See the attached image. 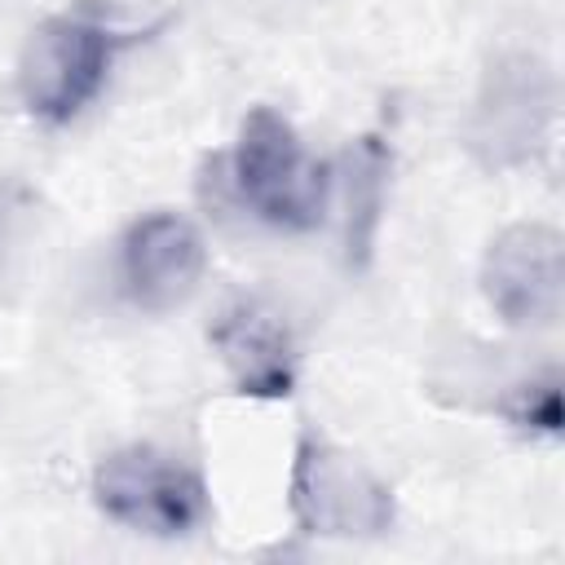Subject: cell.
Here are the masks:
<instances>
[{
  "label": "cell",
  "instance_id": "1",
  "mask_svg": "<svg viewBox=\"0 0 565 565\" xmlns=\"http://www.w3.org/2000/svg\"><path fill=\"white\" fill-rule=\"evenodd\" d=\"M552 124H556L552 66L530 49H508L486 66L463 137L481 168L503 172L534 163L547 150Z\"/></svg>",
  "mask_w": 565,
  "mask_h": 565
},
{
  "label": "cell",
  "instance_id": "2",
  "mask_svg": "<svg viewBox=\"0 0 565 565\" xmlns=\"http://www.w3.org/2000/svg\"><path fill=\"white\" fill-rule=\"evenodd\" d=\"M230 181L243 207L278 230H309L322 221L327 207V168L309 159L296 128L269 110H247L234 154H230Z\"/></svg>",
  "mask_w": 565,
  "mask_h": 565
},
{
  "label": "cell",
  "instance_id": "3",
  "mask_svg": "<svg viewBox=\"0 0 565 565\" xmlns=\"http://www.w3.org/2000/svg\"><path fill=\"white\" fill-rule=\"evenodd\" d=\"M128 35L97 13H57L40 22L18 62L22 106L44 124L75 119L110 75V62Z\"/></svg>",
  "mask_w": 565,
  "mask_h": 565
},
{
  "label": "cell",
  "instance_id": "4",
  "mask_svg": "<svg viewBox=\"0 0 565 565\" xmlns=\"http://www.w3.org/2000/svg\"><path fill=\"white\" fill-rule=\"evenodd\" d=\"M291 516L318 539H375L393 525V490L344 446L300 437L291 459Z\"/></svg>",
  "mask_w": 565,
  "mask_h": 565
},
{
  "label": "cell",
  "instance_id": "5",
  "mask_svg": "<svg viewBox=\"0 0 565 565\" xmlns=\"http://www.w3.org/2000/svg\"><path fill=\"white\" fill-rule=\"evenodd\" d=\"M93 499L115 525L154 539L190 534L207 516V490L199 472L146 441L119 446L97 463Z\"/></svg>",
  "mask_w": 565,
  "mask_h": 565
},
{
  "label": "cell",
  "instance_id": "6",
  "mask_svg": "<svg viewBox=\"0 0 565 565\" xmlns=\"http://www.w3.org/2000/svg\"><path fill=\"white\" fill-rule=\"evenodd\" d=\"M481 291L508 327H552L565 305V243L543 221H516L490 238Z\"/></svg>",
  "mask_w": 565,
  "mask_h": 565
},
{
  "label": "cell",
  "instance_id": "7",
  "mask_svg": "<svg viewBox=\"0 0 565 565\" xmlns=\"http://www.w3.org/2000/svg\"><path fill=\"white\" fill-rule=\"evenodd\" d=\"M207 269L203 234L177 212H150L132 221L119 247V282L137 309L163 313L194 296Z\"/></svg>",
  "mask_w": 565,
  "mask_h": 565
},
{
  "label": "cell",
  "instance_id": "8",
  "mask_svg": "<svg viewBox=\"0 0 565 565\" xmlns=\"http://www.w3.org/2000/svg\"><path fill=\"white\" fill-rule=\"evenodd\" d=\"M212 349L221 353L230 380L247 397H287L296 384V340L291 327L274 305L260 296H238L230 300L212 331Z\"/></svg>",
  "mask_w": 565,
  "mask_h": 565
},
{
  "label": "cell",
  "instance_id": "9",
  "mask_svg": "<svg viewBox=\"0 0 565 565\" xmlns=\"http://www.w3.org/2000/svg\"><path fill=\"white\" fill-rule=\"evenodd\" d=\"M388 168H393V150L375 132L358 137L344 154V247L353 269L371 260L375 230L384 216V194H388Z\"/></svg>",
  "mask_w": 565,
  "mask_h": 565
},
{
  "label": "cell",
  "instance_id": "10",
  "mask_svg": "<svg viewBox=\"0 0 565 565\" xmlns=\"http://www.w3.org/2000/svg\"><path fill=\"white\" fill-rule=\"evenodd\" d=\"M508 419L525 433H556L561 428V375L543 371L525 384H516L508 402Z\"/></svg>",
  "mask_w": 565,
  "mask_h": 565
}]
</instances>
